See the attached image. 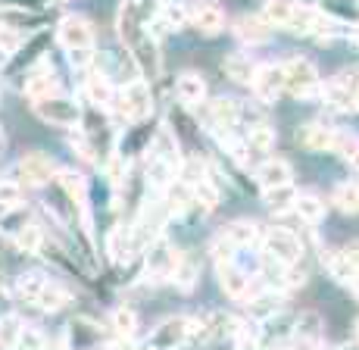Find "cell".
Listing matches in <instances>:
<instances>
[{"label": "cell", "instance_id": "1", "mask_svg": "<svg viewBox=\"0 0 359 350\" xmlns=\"http://www.w3.org/2000/svg\"><path fill=\"white\" fill-rule=\"evenodd\" d=\"M16 291L22 300H29V304H34L38 310L44 313H57L63 310V307L69 304V291L60 281L41 276V272H25V276H19L16 281Z\"/></svg>", "mask_w": 359, "mask_h": 350}, {"label": "cell", "instance_id": "2", "mask_svg": "<svg viewBox=\"0 0 359 350\" xmlns=\"http://www.w3.org/2000/svg\"><path fill=\"white\" fill-rule=\"evenodd\" d=\"M281 69H285V91L291 94V97H313L316 91H319V72H316V66L309 63L306 57H291L281 63Z\"/></svg>", "mask_w": 359, "mask_h": 350}, {"label": "cell", "instance_id": "3", "mask_svg": "<svg viewBox=\"0 0 359 350\" xmlns=\"http://www.w3.org/2000/svg\"><path fill=\"white\" fill-rule=\"evenodd\" d=\"M34 116L47 126H57V128H72L75 122L81 119V107L69 97H60V94H50L44 100H34Z\"/></svg>", "mask_w": 359, "mask_h": 350}, {"label": "cell", "instance_id": "4", "mask_svg": "<svg viewBox=\"0 0 359 350\" xmlns=\"http://www.w3.org/2000/svg\"><path fill=\"white\" fill-rule=\"evenodd\" d=\"M262 250H266V257L275 260V263L294 266L297 260H300V253H303V244H300V238H297L294 231L269 229L266 235H262Z\"/></svg>", "mask_w": 359, "mask_h": 350}, {"label": "cell", "instance_id": "5", "mask_svg": "<svg viewBox=\"0 0 359 350\" xmlns=\"http://www.w3.org/2000/svg\"><path fill=\"white\" fill-rule=\"evenodd\" d=\"M113 104L119 107V113L126 116V119H131V122H144L150 116V109H154L150 88L144 85V81H131V85H126Z\"/></svg>", "mask_w": 359, "mask_h": 350}, {"label": "cell", "instance_id": "6", "mask_svg": "<svg viewBox=\"0 0 359 350\" xmlns=\"http://www.w3.org/2000/svg\"><path fill=\"white\" fill-rule=\"evenodd\" d=\"M60 44L66 47V53L72 51H94V25L85 16H66L60 22Z\"/></svg>", "mask_w": 359, "mask_h": 350}, {"label": "cell", "instance_id": "7", "mask_svg": "<svg viewBox=\"0 0 359 350\" xmlns=\"http://www.w3.org/2000/svg\"><path fill=\"white\" fill-rule=\"evenodd\" d=\"M53 175H57V166H53V160L47 154H25L19 160V182L29 184V188H41Z\"/></svg>", "mask_w": 359, "mask_h": 350}, {"label": "cell", "instance_id": "8", "mask_svg": "<svg viewBox=\"0 0 359 350\" xmlns=\"http://www.w3.org/2000/svg\"><path fill=\"white\" fill-rule=\"evenodd\" d=\"M250 85L262 104H272V100L281 97V91H285V69H281L278 63L257 66V75H253Z\"/></svg>", "mask_w": 359, "mask_h": 350}, {"label": "cell", "instance_id": "9", "mask_svg": "<svg viewBox=\"0 0 359 350\" xmlns=\"http://www.w3.org/2000/svg\"><path fill=\"white\" fill-rule=\"evenodd\" d=\"M325 100L337 109H356L359 104V72H344L325 88Z\"/></svg>", "mask_w": 359, "mask_h": 350}, {"label": "cell", "instance_id": "10", "mask_svg": "<svg viewBox=\"0 0 359 350\" xmlns=\"http://www.w3.org/2000/svg\"><path fill=\"white\" fill-rule=\"evenodd\" d=\"M219 285H222V291L229 294L231 300H244L247 304V300L253 297V281L241 266H234V260L219 263Z\"/></svg>", "mask_w": 359, "mask_h": 350}, {"label": "cell", "instance_id": "11", "mask_svg": "<svg viewBox=\"0 0 359 350\" xmlns=\"http://www.w3.org/2000/svg\"><path fill=\"white\" fill-rule=\"evenodd\" d=\"M175 263H178V253L172 250V244L156 241V238L147 244V269L154 272V278H172Z\"/></svg>", "mask_w": 359, "mask_h": 350}, {"label": "cell", "instance_id": "12", "mask_svg": "<svg viewBox=\"0 0 359 350\" xmlns=\"http://www.w3.org/2000/svg\"><path fill=\"white\" fill-rule=\"evenodd\" d=\"M191 325H194V319H184V316L165 319L163 325H160V332H154L150 344H156V347H175V344H182V341L191 338Z\"/></svg>", "mask_w": 359, "mask_h": 350}, {"label": "cell", "instance_id": "13", "mask_svg": "<svg viewBox=\"0 0 359 350\" xmlns=\"http://www.w3.org/2000/svg\"><path fill=\"white\" fill-rule=\"evenodd\" d=\"M191 22H194L197 32H203V35H219V32L225 29V10L219 4H212V0H206V4L194 6Z\"/></svg>", "mask_w": 359, "mask_h": 350}, {"label": "cell", "instance_id": "14", "mask_svg": "<svg viewBox=\"0 0 359 350\" xmlns=\"http://www.w3.org/2000/svg\"><path fill=\"white\" fill-rule=\"evenodd\" d=\"M297 141H300L306 150L322 154V150H334L337 132L334 128H328V126H322V122H309V126H303L300 132H297Z\"/></svg>", "mask_w": 359, "mask_h": 350}, {"label": "cell", "instance_id": "15", "mask_svg": "<svg viewBox=\"0 0 359 350\" xmlns=\"http://www.w3.org/2000/svg\"><path fill=\"white\" fill-rule=\"evenodd\" d=\"M165 213H188L191 207H194V188H191L188 182H169L165 184V201H163Z\"/></svg>", "mask_w": 359, "mask_h": 350}, {"label": "cell", "instance_id": "16", "mask_svg": "<svg viewBox=\"0 0 359 350\" xmlns=\"http://www.w3.org/2000/svg\"><path fill=\"white\" fill-rule=\"evenodd\" d=\"M85 97L91 100V107L97 109H107L113 107V85H109V79L103 72H91L85 79Z\"/></svg>", "mask_w": 359, "mask_h": 350}, {"label": "cell", "instance_id": "17", "mask_svg": "<svg viewBox=\"0 0 359 350\" xmlns=\"http://www.w3.org/2000/svg\"><path fill=\"white\" fill-rule=\"evenodd\" d=\"M175 94H178V100H182V104L197 107L200 100L206 97V81L200 79L197 72H182V75H178V81H175Z\"/></svg>", "mask_w": 359, "mask_h": 350}, {"label": "cell", "instance_id": "18", "mask_svg": "<svg viewBox=\"0 0 359 350\" xmlns=\"http://www.w3.org/2000/svg\"><path fill=\"white\" fill-rule=\"evenodd\" d=\"M269 29H272V25L262 16H241L238 22H234V35L244 41V44H262V41L269 38Z\"/></svg>", "mask_w": 359, "mask_h": 350}, {"label": "cell", "instance_id": "19", "mask_svg": "<svg viewBox=\"0 0 359 350\" xmlns=\"http://www.w3.org/2000/svg\"><path fill=\"white\" fill-rule=\"evenodd\" d=\"M25 94H29L32 100H44V97H50V94H57V75L47 69V66L32 69L29 81H25Z\"/></svg>", "mask_w": 359, "mask_h": 350}, {"label": "cell", "instance_id": "20", "mask_svg": "<svg viewBox=\"0 0 359 350\" xmlns=\"http://www.w3.org/2000/svg\"><path fill=\"white\" fill-rule=\"evenodd\" d=\"M257 178H259L262 191L275 188V184H287V182H291V163H287V160H266L259 166Z\"/></svg>", "mask_w": 359, "mask_h": 350}, {"label": "cell", "instance_id": "21", "mask_svg": "<svg viewBox=\"0 0 359 350\" xmlns=\"http://www.w3.org/2000/svg\"><path fill=\"white\" fill-rule=\"evenodd\" d=\"M294 10H297L294 0H266L259 16L266 19L269 25H285V29H287V25H291V19H294Z\"/></svg>", "mask_w": 359, "mask_h": 350}, {"label": "cell", "instance_id": "22", "mask_svg": "<svg viewBox=\"0 0 359 350\" xmlns=\"http://www.w3.org/2000/svg\"><path fill=\"white\" fill-rule=\"evenodd\" d=\"M262 194H266V207L272 210V213H287V210H294L297 188H294L291 182H287V184H275V188H266Z\"/></svg>", "mask_w": 359, "mask_h": 350}, {"label": "cell", "instance_id": "23", "mask_svg": "<svg viewBox=\"0 0 359 350\" xmlns=\"http://www.w3.org/2000/svg\"><path fill=\"white\" fill-rule=\"evenodd\" d=\"M225 72H229V79L241 81V85H250L253 75H257V63L247 53H231V57H225Z\"/></svg>", "mask_w": 359, "mask_h": 350}, {"label": "cell", "instance_id": "24", "mask_svg": "<svg viewBox=\"0 0 359 350\" xmlns=\"http://www.w3.org/2000/svg\"><path fill=\"white\" fill-rule=\"evenodd\" d=\"M109 328H113V335H119L122 341L135 338V328H137L135 310H131V307H116L113 316H109Z\"/></svg>", "mask_w": 359, "mask_h": 350}, {"label": "cell", "instance_id": "25", "mask_svg": "<svg viewBox=\"0 0 359 350\" xmlns=\"http://www.w3.org/2000/svg\"><path fill=\"white\" fill-rule=\"evenodd\" d=\"M225 235H229L238 247H250V244L259 241V225L250 222V219H238V222H231L229 229H225Z\"/></svg>", "mask_w": 359, "mask_h": 350}, {"label": "cell", "instance_id": "26", "mask_svg": "<svg viewBox=\"0 0 359 350\" xmlns=\"http://www.w3.org/2000/svg\"><path fill=\"white\" fill-rule=\"evenodd\" d=\"M275 144V132L269 122H257V126H250V135H247V147L253 150V154H269Z\"/></svg>", "mask_w": 359, "mask_h": 350}, {"label": "cell", "instance_id": "27", "mask_svg": "<svg viewBox=\"0 0 359 350\" xmlns=\"http://www.w3.org/2000/svg\"><path fill=\"white\" fill-rule=\"evenodd\" d=\"M294 213L300 219H306V222H319V219L325 216V203H322L316 194H297Z\"/></svg>", "mask_w": 359, "mask_h": 350}, {"label": "cell", "instance_id": "28", "mask_svg": "<svg viewBox=\"0 0 359 350\" xmlns=\"http://www.w3.org/2000/svg\"><path fill=\"white\" fill-rule=\"evenodd\" d=\"M210 113H212V122H216L219 128H231L234 122H238L241 109H238V104H234V100H229V97H219V100H212Z\"/></svg>", "mask_w": 359, "mask_h": 350}, {"label": "cell", "instance_id": "29", "mask_svg": "<svg viewBox=\"0 0 359 350\" xmlns=\"http://www.w3.org/2000/svg\"><path fill=\"white\" fill-rule=\"evenodd\" d=\"M325 266H328V272L334 276L337 281H350L356 276V266L350 263V257H347V250H334V253H328L325 257Z\"/></svg>", "mask_w": 359, "mask_h": 350}, {"label": "cell", "instance_id": "30", "mask_svg": "<svg viewBox=\"0 0 359 350\" xmlns=\"http://www.w3.org/2000/svg\"><path fill=\"white\" fill-rule=\"evenodd\" d=\"M297 332H300V338L306 341V344H319L322 341V316L319 313H303L300 319H297Z\"/></svg>", "mask_w": 359, "mask_h": 350}, {"label": "cell", "instance_id": "31", "mask_svg": "<svg viewBox=\"0 0 359 350\" xmlns=\"http://www.w3.org/2000/svg\"><path fill=\"white\" fill-rule=\"evenodd\" d=\"M334 207L344 213H359V184L344 182L334 188Z\"/></svg>", "mask_w": 359, "mask_h": 350}, {"label": "cell", "instance_id": "32", "mask_svg": "<svg viewBox=\"0 0 359 350\" xmlns=\"http://www.w3.org/2000/svg\"><path fill=\"white\" fill-rule=\"evenodd\" d=\"M172 175H175V166L169 163V156L156 154V160H150V166H147L150 184H156V188H165V184L172 182Z\"/></svg>", "mask_w": 359, "mask_h": 350}, {"label": "cell", "instance_id": "33", "mask_svg": "<svg viewBox=\"0 0 359 350\" xmlns=\"http://www.w3.org/2000/svg\"><path fill=\"white\" fill-rule=\"evenodd\" d=\"M13 241H16V247L22 253H34V250H41V244H44V235H41V229L38 225H22V229L13 235Z\"/></svg>", "mask_w": 359, "mask_h": 350}, {"label": "cell", "instance_id": "34", "mask_svg": "<svg viewBox=\"0 0 359 350\" xmlns=\"http://www.w3.org/2000/svg\"><path fill=\"white\" fill-rule=\"evenodd\" d=\"M172 278L178 281V285L188 291V288H194V281H197V263L191 257H178V263H175V272H172Z\"/></svg>", "mask_w": 359, "mask_h": 350}, {"label": "cell", "instance_id": "35", "mask_svg": "<svg viewBox=\"0 0 359 350\" xmlns=\"http://www.w3.org/2000/svg\"><path fill=\"white\" fill-rule=\"evenodd\" d=\"M194 188V203H200L203 210H216V203H219V194H216V188H212L206 178H200V182L191 184Z\"/></svg>", "mask_w": 359, "mask_h": 350}, {"label": "cell", "instance_id": "36", "mask_svg": "<svg viewBox=\"0 0 359 350\" xmlns=\"http://www.w3.org/2000/svg\"><path fill=\"white\" fill-rule=\"evenodd\" d=\"M0 207H22V182H0Z\"/></svg>", "mask_w": 359, "mask_h": 350}, {"label": "cell", "instance_id": "37", "mask_svg": "<svg viewBox=\"0 0 359 350\" xmlns=\"http://www.w3.org/2000/svg\"><path fill=\"white\" fill-rule=\"evenodd\" d=\"M85 325L91 328V322H81V319H75L72 325H69V344H75V347H79V344H97V341H100V335H97V332H94V335H88V332H85Z\"/></svg>", "mask_w": 359, "mask_h": 350}, {"label": "cell", "instance_id": "38", "mask_svg": "<svg viewBox=\"0 0 359 350\" xmlns=\"http://www.w3.org/2000/svg\"><path fill=\"white\" fill-rule=\"evenodd\" d=\"M210 250H212V257H216V263H229V260H234V250H238V244H234L231 238L222 231V235L212 241Z\"/></svg>", "mask_w": 359, "mask_h": 350}, {"label": "cell", "instance_id": "39", "mask_svg": "<svg viewBox=\"0 0 359 350\" xmlns=\"http://www.w3.org/2000/svg\"><path fill=\"white\" fill-rule=\"evenodd\" d=\"M19 44H22L19 32L10 29V25H0V53H4V57H10V53H16Z\"/></svg>", "mask_w": 359, "mask_h": 350}, {"label": "cell", "instance_id": "40", "mask_svg": "<svg viewBox=\"0 0 359 350\" xmlns=\"http://www.w3.org/2000/svg\"><path fill=\"white\" fill-rule=\"evenodd\" d=\"M19 332H22V325H19L16 319H0V344H6V347H16Z\"/></svg>", "mask_w": 359, "mask_h": 350}, {"label": "cell", "instance_id": "41", "mask_svg": "<svg viewBox=\"0 0 359 350\" xmlns=\"http://www.w3.org/2000/svg\"><path fill=\"white\" fill-rule=\"evenodd\" d=\"M160 16H163V25H169V29H182L184 19H188V13H184L182 6H175V4H165Z\"/></svg>", "mask_w": 359, "mask_h": 350}, {"label": "cell", "instance_id": "42", "mask_svg": "<svg viewBox=\"0 0 359 350\" xmlns=\"http://www.w3.org/2000/svg\"><path fill=\"white\" fill-rule=\"evenodd\" d=\"M41 344H44V335H41V332H32L29 325H22L16 347H41Z\"/></svg>", "mask_w": 359, "mask_h": 350}, {"label": "cell", "instance_id": "43", "mask_svg": "<svg viewBox=\"0 0 359 350\" xmlns=\"http://www.w3.org/2000/svg\"><path fill=\"white\" fill-rule=\"evenodd\" d=\"M344 250H347L350 263H353V266H356V272H359V241H356V244H347V247H344Z\"/></svg>", "mask_w": 359, "mask_h": 350}, {"label": "cell", "instance_id": "44", "mask_svg": "<svg viewBox=\"0 0 359 350\" xmlns=\"http://www.w3.org/2000/svg\"><path fill=\"white\" fill-rule=\"evenodd\" d=\"M347 163H350V166H353L356 173H359V147L353 150V154H350V160H347Z\"/></svg>", "mask_w": 359, "mask_h": 350}, {"label": "cell", "instance_id": "45", "mask_svg": "<svg viewBox=\"0 0 359 350\" xmlns=\"http://www.w3.org/2000/svg\"><path fill=\"white\" fill-rule=\"evenodd\" d=\"M350 285H353V294H356V297H359V272H356V276H353V278H350Z\"/></svg>", "mask_w": 359, "mask_h": 350}, {"label": "cell", "instance_id": "46", "mask_svg": "<svg viewBox=\"0 0 359 350\" xmlns=\"http://www.w3.org/2000/svg\"><path fill=\"white\" fill-rule=\"evenodd\" d=\"M356 344H359V322H356Z\"/></svg>", "mask_w": 359, "mask_h": 350}, {"label": "cell", "instance_id": "47", "mask_svg": "<svg viewBox=\"0 0 359 350\" xmlns=\"http://www.w3.org/2000/svg\"><path fill=\"white\" fill-rule=\"evenodd\" d=\"M0 141H4V132H0Z\"/></svg>", "mask_w": 359, "mask_h": 350}, {"label": "cell", "instance_id": "48", "mask_svg": "<svg viewBox=\"0 0 359 350\" xmlns=\"http://www.w3.org/2000/svg\"><path fill=\"white\" fill-rule=\"evenodd\" d=\"M356 109H359V104H356Z\"/></svg>", "mask_w": 359, "mask_h": 350}]
</instances>
